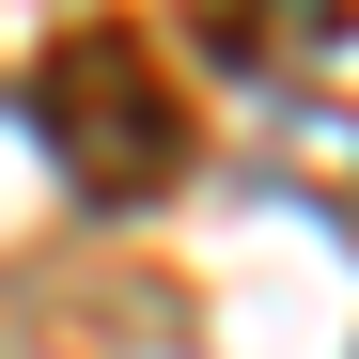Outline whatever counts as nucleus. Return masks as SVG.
Returning a JSON list of instances; mask_svg holds the SVG:
<instances>
[{"instance_id":"nucleus-1","label":"nucleus","mask_w":359,"mask_h":359,"mask_svg":"<svg viewBox=\"0 0 359 359\" xmlns=\"http://www.w3.org/2000/svg\"><path fill=\"white\" fill-rule=\"evenodd\" d=\"M32 126H47V156H63L94 203H156L172 172H188V94L156 79L141 32H63L47 79H32Z\"/></svg>"}]
</instances>
